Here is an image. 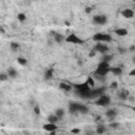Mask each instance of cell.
<instances>
[{
	"instance_id": "1",
	"label": "cell",
	"mask_w": 135,
	"mask_h": 135,
	"mask_svg": "<svg viewBox=\"0 0 135 135\" xmlns=\"http://www.w3.org/2000/svg\"><path fill=\"white\" fill-rule=\"evenodd\" d=\"M93 40L95 42H111L113 38L110 34H104V33H96L93 36Z\"/></svg>"
},
{
	"instance_id": "2",
	"label": "cell",
	"mask_w": 135,
	"mask_h": 135,
	"mask_svg": "<svg viewBox=\"0 0 135 135\" xmlns=\"http://www.w3.org/2000/svg\"><path fill=\"white\" fill-rule=\"evenodd\" d=\"M94 103L96 106H99V107H108L111 103V97L108 96L107 94H102L99 97H97V99L95 100Z\"/></svg>"
},
{
	"instance_id": "3",
	"label": "cell",
	"mask_w": 135,
	"mask_h": 135,
	"mask_svg": "<svg viewBox=\"0 0 135 135\" xmlns=\"http://www.w3.org/2000/svg\"><path fill=\"white\" fill-rule=\"evenodd\" d=\"M65 42L68 43H72V44H84V40L78 37L76 34H70V35H68L65 37Z\"/></svg>"
},
{
	"instance_id": "4",
	"label": "cell",
	"mask_w": 135,
	"mask_h": 135,
	"mask_svg": "<svg viewBox=\"0 0 135 135\" xmlns=\"http://www.w3.org/2000/svg\"><path fill=\"white\" fill-rule=\"evenodd\" d=\"M108 22V17L106 15H95L93 17V23L98 24V25H103Z\"/></svg>"
},
{
	"instance_id": "5",
	"label": "cell",
	"mask_w": 135,
	"mask_h": 135,
	"mask_svg": "<svg viewBox=\"0 0 135 135\" xmlns=\"http://www.w3.org/2000/svg\"><path fill=\"white\" fill-rule=\"evenodd\" d=\"M94 50L98 53H101V54H107L108 51H109V48H108V46H106L103 42H97L95 44V47H94Z\"/></svg>"
},
{
	"instance_id": "6",
	"label": "cell",
	"mask_w": 135,
	"mask_h": 135,
	"mask_svg": "<svg viewBox=\"0 0 135 135\" xmlns=\"http://www.w3.org/2000/svg\"><path fill=\"white\" fill-rule=\"evenodd\" d=\"M76 94L81 99H92L93 98L91 90L90 91H76Z\"/></svg>"
},
{
	"instance_id": "7",
	"label": "cell",
	"mask_w": 135,
	"mask_h": 135,
	"mask_svg": "<svg viewBox=\"0 0 135 135\" xmlns=\"http://www.w3.org/2000/svg\"><path fill=\"white\" fill-rule=\"evenodd\" d=\"M80 104L79 102H70L69 103V113L70 114H76L79 112V108H80Z\"/></svg>"
},
{
	"instance_id": "8",
	"label": "cell",
	"mask_w": 135,
	"mask_h": 135,
	"mask_svg": "<svg viewBox=\"0 0 135 135\" xmlns=\"http://www.w3.org/2000/svg\"><path fill=\"white\" fill-rule=\"evenodd\" d=\"M120 14H121V16H123L124 18H126V19H132L134 17V15H135V13L131 9H125V10H123V11L120 12Z\"/></svg>"
},
{
	"instance_id": "9",
	"label": "cell",
	"mask_w": 135,
	"mask_h": 135,
	"mask_svg": "<svg viewBox=\"0 0 135 135\" xmlns=\"http://www.w3.org/2000/svg\"><path fill=\"white\" fill-rule=\"evenodd\" d=\"M92 92V96L93 98H95V97H99L100 95H102V94H104L106 92V87H100V88H97V89H92L91 90Z\"/></svg>"
},
{
	"instance_id": "10",
	"label": "cell",
	"mask_w": 135,
	"mask_h": 135,
	"mask_svg": "<svg viewBox=\"0 0 135 135\" xmlns=\"http://www.w3.org/2000/svg\"><path fill=\"white\" fill-rule=\"evenodd\" d=\"M42 129L44 130V131H47V132H55V131H57L58 130V127H57V125L56 124H52V123H48V124H44L43 126H42Z\"/></svg>"
},
{
	"instance_id": "11",
	"label": "cell",
	"mask_w": 135,
	"mask_h": 135,
	"mask_svg": "<svg viewBox=\"0 0 135 135\" xmlns=\"http://www.w3.org/2000/svg\"><path fill=\"white\" fill-rule=\"evenodd\" d=\"M74 88H75V90H76V91H90V90H92V89H91V87H90L87 82L75 85V86H74Z\"/></svg>"
},
{
	"instance_id": "12",
	"label": "cell",
	"mask_w": 135,
	"mask_h": 135,
	"mask_svg": "<svg viewBox=\"0 0 135 135\" xmlns=\"http://www.w3.org/2000/svg\"><path fill=\"white\" fill-rule=\"evenodd\" d=\"M117 96L120 100H128V97L130 96V92L128 90H121L120 92H118Z\"/></svg>"
},
{
	"instance_id": "13",
	"label": "cell",
	"mask_w": 135,
	"mask_h": 135,
	"mask_svg": "<svg viewBox=\"0 0 135 135\" xmlns=\"http://www.w3.org/2000/svg\"><path fill=\"white\" fill-rule=\"evenodd\" d=\"M54 76V69L53 68H49V69L46 70L44 75H43V79L44 80H51Z\"/></svg>"
},
{
	"instance_id": "14",
	"label": "cell",
	"mask_w": 135,
	"mask_h": 135,
	"mask_svg": "<svg viewBox=\"0 0 135 135\" xmlns=\"http://www.w3.org/2000/svg\"><path fill=\"white\" fill-rule=\"evenodd\" d=\"M114 33L119 37H125V36H127L129 34V31L127 29H125V28H118V29H116L114 31Z\"/></svg>"
},
{
	"instance_id": "15",
	"label": "cell",
	"mask_w": 135,
	"mask_h": 135,
	"mask_svg": "<svg viewBox=\"0 0 135 135\" xmlns=\"http://www.w3.org/2000/svg\"><path fill=\"white\" fill-rule=\"evenodd\" d=\"M59 89L65 93L70 92L72 90V85L71 84H68V82H60L59 84Z\"/></svg>"
},
{
	"instance_id": "16",
	"label": "cell",
	"mask_w": 135,
	"mask_h": 135,
	"mask_svg": "<svg viewBox=\"0 0 135 135\" xmlns=\"http://www.w3.org/2000/svg\"><path fill=\"white\" fill-rule=\"evenodd\" d=\"M110 73L114 74L115 76H120L123 74V68L120 66H111L110 68Z\"/></svg>"
},
{
	"instance_id": "17",
	"label": "cell",
	"mask_w": 135,
	"mask_h": 135,
	"mask_svg": "<svg viewBox=\"0 0 135 135\" xmlns=\"http://www.w3.org/2000/svg\"><path fill=\"white\" fill-rule=\"evenodd\" d=\"M117 115V111L115 109H109V110H107L106 112V116L107 118H109L110 120H113Z\"/></svg>"
},
{
	"instance_id": "18",
	"label": "cell",
	"mask_w": 135,
	"mask_h": 135,
	"mask_svg": "<svg viewBox=\"0 0 135 135\" xmlns=\"http://www.w3.org/2000/svg\"><path fill=\"white\" fill-rule=\"evenodd\" d=\"M95 74L98 75H102V76H107L108 73H110V69H103V68H97L96 71L94 72Z\"/></svg>"
},
{
	"instance_id": "19",
	"label": "cell",
	"mask_w": 135,
	"mask_h": 135,
	"mask_svg": "<svg viewBox=\"0 0 135 135\" xmlns=\"http://www.w3.org/2000/svg\"><path fill=\"white\" fill-rule=\"evenodd\" d=\"M86 82L91 87V89H94V88H95L96 80H95V78H94L93 76H88V78H87V80H86Z\"/></svg>"
},
{
	"instance_id": "20",
	"label": "cell",
	"mask_w": 135,
	"mask_h": 135,
	"mask_svg": "<svg viewBox=\"0 0 135 135\" xmlns=\"http://www.w3.org/2000/svg\"><path fill=\"white\" fill-rule=\"evenodd\" d=\"M53 37H54V40H55V42H57V43H62L63 40H65L64 36H63L62 34H59V33H56Z\"/></svg>"
},
{
	"instance_id": "21",
	"label": "cell",
	"mask_w": 135,
	"mask_h": 135,
	"mask_svg": "<svg viewBox=\"0 0 135 135\" xmlns=\"http://www.w3.org/2000/svg\"><path fill=\"white\" fill-rule=\"evenodd\" d=\"M47 119H48V123H52V124H57L58 120H59V118H58V116H57L56 114H51V115H49Z\"/></svg>"
},
{
	"instance_id": "22",
	"label": "cell",
	"mask_w": 135,
	"mask_h": 135,
	"mask_svg": "<svg viewBox=\"0 0 135 135\" xmlns=\"http://www.w3.org/2000/svg\"><path fill=\"white\" fill-rule=\"evenodd\" d=\"M8 75L10 78H16L18 76V72L14 69V68H9L8 70Z\"/></svg>"
},
{
	"instance_id": "23",
	"label": "cell",
	"mask_w": 135,
	"mask_h": 135,
	"mask_svg": "<svg viewBox=\"0 0 135 135\" xmlns=\"http://www.w3.org/2000/svg\"><path fill=\"white\" fill-rule=\"evenodd\" d=\"M114 58V56L112 55V54H102V57H101V60L103 61H108V62H111L112 59Z\"/></svg>"
},
{
	"instance_id": "24",
	"label": "cell",
	"mask_w": 135,
	"mask_h": 135,
	"mask_svg": "<svg viewBox=\"0 0 135 135\" xmlns=\"http://www.w3.org/2000/svg\"><path fill=\"white\" fill-rule=\"evenodd\" d=\"M94 78H95V80H97V81L99 82H102L104 84L106 82V80H107V76H102V75H98V74H95L94 73Z\"/></svg>"
},
{
	"instance_id": "25",
	"label": "cell",
	"mask_w": 135,
	"mask_h": 135,
	"mask_svg": "<svg viewBox=\"0 0 135 135\" xmlns=\"http://www.w3.org/2000/svg\"><path fill=\"white\" fill-rule=\"evenodd\" d=\"M55 114L58 116L59 120H61V119L63 118L64 114H65V111H64V109H62V108H59V109H57V110L55 111Z\"/></svg>"
},
{
	"instance_id": "26",
	"label": "cell",
	"mask_w": 135,
	"mask_h": 135,
	"mask_svg": "<svg viewBox=\"0 0 135 135\" xmlns=\"http://www.w3.org/2000/svg\"><path fill=\"white\" fill-rule=\"evenodd\" d=\"M97 68H103V69H110V68H111V65H110V62L101 60V61L98 63Z\"/></svg>"
},
{
	"instance_id": "27",
	"label": "cell",
	"mask_w": 135,
	"mask_h": 135,
	"mask_svg": "<svg viewBox=\"0 0 135 135\" xmlns=\"http://www.w3.org/2000/svg\"><path fill=\"white\" fill-rule=\"evenodd\" d=\"M10 48L13 52H17L19 49H20V44L18 42H11L10 43Z\"/></svg>"
},
{
	"instance_id": "28",
	"label": "cell",
	"mask_w": 135,
	"mask_h": 135,
	"mask_svg": "<svg viewBox=\"0 0 135 135\" xmlns=\"http://www.w3.org/2000/svg\"><path fill=\"white\" fill-rule=\"evenodd\" d=\"M89 112V108L88 106L86 104H80V108H79V113H81V114H87Z\"/></svg>"
},
{
	"instance_id": "29",
	"label": "cell",
	"mask_w": 135,
	"mask_h": 135,
	"mask_svg": "<svg viewBox=\"0 0 135 135\" xmlns=\"http://www.w3.org/2000/svg\"><path fill=\"white\" fill-rule=\"evenodd\" d=\"M106 131H107V129H106V127L103 125H98L97 128H96V133L97 134H103Z\"/></svg>"
},
{
	"instance_id": "30",
	"label": "cell",
	"mask_w": 135,
	"mask_h": 135,
	"mask_svg": "<svg viewBox=\"0 0 135 135\" xmlns=\"http://www.w3.org/2000/svg\"><path fill=\"white\" fill-rule=\"evenodd\" d=\"M17 62L22 65V66H25V65H28V60H26L24 57H18L17 58Z\"/></svg>"
},
{
	"instance_id": "31",
	"label": "cell",
	"mask_w": 135,
	"mask_h": 135,
	"mask_svg": "<svg viewBox=\"0 0 135 135\" xmlns=\"http://www.w3.org/2000/svg\"><path fill=\"white\" fill-rule=\"evenodd\" d=\"M17 19L20 22H24L26 20V15L24 14V13H19V14H17Z\"/></svg>"
},
{
	"instance_id": "32",
	"label": "cell",
	"mask_w": 135,
	"mask_h": 135,
	"mask_svg": "<svg viewBox=\"0 0 135 135\" xmlns=\"http://www.w3.org/2000/svg\"><path fill=\"white\" fill-rule=\"evenodd\" d=\"M9 78H10V77H9L8 73H6V74H5V73H1V74H0V81H1V82L6 81Z\"/></svg>"
},
{
	"instance_id": "33",
	"label": "cell",
	"mask_w": 135,
	"mask_h": 135,
	"mask_svg": "<svg viewBox=\"0 0 135 135\" xmlns=\"http://www.w3.org/2000/svg\"><path fill=\"white\" fill-rule=\"evenodd\" d=\"M33 111H34V114H36V115H40V108H39V106H34L33 107Z\"/></svg>"
},
{
	"instance_id": "34",
	"label": "cell",
	"mask_w": 135,
	"mask_h": 135,
	"mask_svg": "<svg viewBox=\"0 0 135 135\" xmlns=\"http://www.w3.org/2000/svg\"><path fill=\"white\" fill-rule=\"evenodd\" d=\"M119 126H120V124H119V123H116V121H115V123H110V125H109V127H110L111 129H117Z\"/></svg>"
},
{
	"instance_id": "35",
	"label": "cell",
	"mask_w": 135,
	"mask_h": 135,
	"mask_svg": "<svg viewBox=\"0 0 135 135\" xmlns=\"http://www.w3.org/2000/svg\"><path fill=\"white\" fill-rule=\"evenodd\" d=\"M70 132H71L72 134H79L80 132H81V130L78 129V128H74V129H72Z\"/></svg>"
},
{
	"instance_id": "36",
	"label": "cell",
	"mask_w": 135,
	"mask_h": 135,
	"mask_svg": "<svg viewBox=\"0 0 135 135\" xmlns=\"http://www.w3.org/2000/svg\"><path fill=\"white\" fill-rule=\"evenodd\" d=\"M96 53H97V52H96L95 50L93 49V50H92V51H91V52L89 53V57H90V58H92V57H95V55H96Z\"/></svg>"
},
{
	"instance_id": "37",
	"label": "cell",
	"mask_w": 135,
	"mask_h": 135,
	"mask_svg": "<svg viewBox=\"0 0 135 135\" xmlns=\"http://www.w3.org/2000/svg\"><path fill=\"white\" fill-rule=\"evenodd\" d=\"M117 51L120 53V54H125V53H127V49H125V48H120V47H118V49H117Z\"/></svg>"
},
{
	"instance_id": "38",
	"label": "cell",
	"mask_w": 135,
	"mask_h": 135,
	"mask_svg": "<svg viewBox=\"0 0 135 135\" xmlns=\"http://www.w3.org/2000/svg\"><path fill=\"white\" fill-rule=\"evenodd\" d=\"M110 88H111V89H117V88H118V82H117V81H113V82L110 85Z\"/></svg>"
},
{
	"instance_id": "39",
	"label": "cell",
	"mask_w": 135,
	"mask_h": 135,
	"mask_svg": "<svg viewBox=\"0 0 135 135\" xmlns=\"http://www.w3.org/2000/svg\"><path fill=\"white\" fill-rule=\"evenodd\" d=\"M92 11H93V9H92L91 6H87V8L85 9V13H86V14H90Z\"/></svg>"
},
{
	"instance_id": "40",
	"label": "cell",
	"mask_w": 135,
	"mask_h": 135,
	"mask_svg": "<svg viewBox=\"0 0 135 135\" xmlns=\"http://www.w3.org/2000/svg\"><path fill=\"white\" fill-rule=\"evenodd\" d=\"M129 76H131V77H134V76H135V68L129 72Z\"/></svg>"
},
{
	"instance_id": "41",
	"label": "cell",
	"mask_w": 135,
	"mask_h": 135,
	"mask_svg": "<svg viewBox=\"0 0 135 135\" xmlns=\"http://www.w3.org/2000/svg\"><path fill=\"white\" fill-rule=\"evenodd\" d=\"M128 51H130V52H134V51H135V46H132V47H130V48L128 49Z\"/></svg>"
},
{
	"instance_id": "42",
	"label": "cell",
	"mask_w": 135,
	"mask_h": 135,
	"mask_svg": "<svg viewBox=\"0 0 135 135\" xmlns=\"http://www.w3.org/2000/svg\"><path fill=\"white\" fill-rule=\"evenodd\" d=\"M128 100H130V101H135V98L132 97V96H129V97H128Z\"/></svg>"
},
{
	"instance_id": "43",
	"label": "cell",
	"mask_w": 135,
	"mask_h": 135,
	"mask_svg": "<svg viewBox=\"0 0 135 135\" xmlns=\"http://www.w3.org/2000/svg\"><path fill=\"white\" fill-rule=\"evenodd\" d=\"M64 24H65L66 26H70V25H71V22H70V21H64Z\"/></svg>"
},
{
	"instance_id": "44",
	"label": "cell",
	"mask_w": 135,
	"mask_h": 135,
	"mask_svg": "<svg viewBox=\"0 0 135 135\" xmlns=\"http://www.w3.org/2000/svg\"><path fill=\"white\" fill-rule=\"evenodd\" d=\"M0 32H1V34H4V33H5V32H4V29L2 28V26L0 28Z\"/></svg>"
},
{
	"instance_id": "45",
	"label": "cell",
	"mask_w": 135,
	"mask_h": 135,
	"mask_svg": "<svg viewBox=\"0 0 135 135\" xmlns=\"http://www.w3.org/2000/svg\"><path fill=\"white\" fill-rule=\"evenodd\" d=\"M132 61H133V63H134V64H135V56H134V57H133V58H132Z\"/></svg>"
},
{
	"instance_id": "46",
	"label": "cell",
	"mask_w": 135,
	"mask_h": 135,
	"mask_svg": "<svg viewBox=\"0 0 135 135\" xmlns=\"http://www.w3.org/2000/svg\"><path fill=\"white\" fill-rule=\"evenodd\" d=\"M131 109L133 110V112H135V107H131Z\"/></svg>"
},
{
	"instance_id": "47",
	"label": "cell",
	"mask_w": 135,
	"mask_h": 135,
	"mask_svg": "<svg viewBox=\"0 0 135 135\" xmlns=\"http://www.w3.org/2000/svg\"><path fill=\"white\" fill-rule=\"evenodd\" d=\"M132 1H133V2H134V3H135V0H132Z\"/></svg>"
}]
</instances>
